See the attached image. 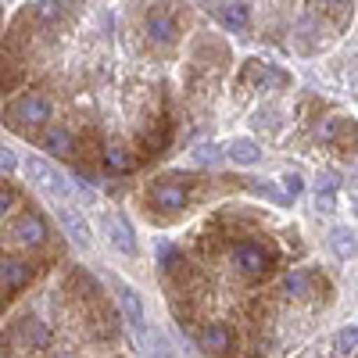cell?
Here are the masks:
<instances>
[{"instance_id": "cell-1", "label": "cell", "mask_w": 358, "mask_h": 358, "mask_svg": "<svg viewBox=\"0 0 358 358\" xmlns=\"http://www.w3.org/2000/svg\"><path fill=\"white\" fill-rule=\"evenodd\" d=\"M25 172H29V183H33V187H40L43 194H50V197H57V201H72V183H69V179L62 176V172H57L50 162H43V158H29L25 162Z\"/></svg>"}, {"instance_id": "cell-2", "label": "cell", "mask_w": 358, "mask_h": 358, "mask_svg": "<svg viewBox=\"0 0 358 358\" xmlns=\"http://www.w3.org/2000/svg\"><path fill=\"white\" fill-rule=\"evenodd\" d=\"M11 341H22V348H25V351L40 355V351H47V348H50V330H47V322H43V319L25 315V319H18V322H15Z\"/></svg>"}, {"instance_id": "cell-3", "label": "cell", "mask_w": 358, "mask_h": 358, "mask_svg": "<svg viewBox=\"0 0 358 358\" xmlns=\"http://www.w3.org/2000/svg\"><path fill=\"white\" fill-rule=\"evenodd\" d=\"M50 118V101L47 97H40V94H25L22 101H15L11 104V122L15 126H43Z\"/></svg>"}, {"instance_id": "cell-4", "label": "cell", "mask_w": 358, "mask_h": 358, "mask_svg": "<svg viewBox=\"0 0 358 358\" xmlns=\"http://www.w3.org/2000/svg\"><path fill=\"white\" fill-rule=\"evenodd\" d=\"M151 204L158 208V212H179V208L187 204V187L179 183L176 176H165L151 187Z\"/></svg>"}, {"instance_id": "cell-5", "label": "cell", "mask_w": 358, "mask_h": 358, "mask_svg": "<svg viewBox=\"0 0 358 358\" xmlns=\"http://www.w3.org/2000/svg\"><path fill=\"white\" fill-rule=\"evenodd\" d=\"M233 265L241 268L244 276H262L268 268V251L258 244H236L233 248Z\"/></svg>"}, {"instance_id": "cell-6", "label": "cell", "mask_w": 358, "mask_h": 358, "mask_svg": "<svg viewBox=\"0 0 358 358\" xmlns=\"http://www.w3.org/2000/svg\"><path fill=\"white\" fill-rule=\"evenodd\" d=\"M104 229H108V241H111V248H115V251H122V255H136V236H133V226H129V219H126L122 212L108 215Z\"/></svg>"}, {"instance_id": "cell-7", "label": "cell", "mask_w": 358, "mask_h": 358, "mask_svg": "<svg viewBox=\"0 0 358 358\" xmlns=\"http://www.w3.org/2000/svg\"><path fill=\"white\" fill-rule=\"evenodd\" d=\"M29 280H33V265L22 262V258H4L0 262V290H22L29 287Z\"/></svg>"}, {"instance_id": "cell-8", "label": "cell", "mask_w": 358, "mask_h": 358, "mask_svg": "<svg viewBox=\"0 0 358 358\" xmlns=\"http://www.w3.org/2000/svg\"><path fill=\"white\" fill-rule=\"evenodd\" d=\"M11 236H15L18 244H25V248H40V244H47V222L40 215H22L15 222Z\"/></svg>"}, {"instance_id": "cell-9", "label": "cell", "mask_w": 358, "mask_h": 358, "mask_svg": "<svg viewBox=\"0 0 358 358\" xmlns=\"http://www.w3.org/2000/svg\"><path fill=\"white\" fill-rule=\"evenodd\" d=\"M57 215H62V226L72 236V244L76 248H90V226H86V219L76 212V208L72 204H62V208H57Z\"/></svg>"}, {"instance_id": "cell-10", "label": "cell", "mask_w": 358, "mask_h": 358, "mask_svg": "<svg viewBox=\"0 0 358 358\" xmlns=\"http://www.w3.org/2000/svg\"><path fill=\"white\" fill-rule=\"evenodd\" d=\"M201 348L212 351V355H226L233 348V334L226 330L222 322H212V326H204V330H201Z\"/></svg>"}, {"instance_id": "cell-11", "label": "cell", "mask_w": 358, "mask_h": 358, "mask_svg": "<svg viewBox=\"0 0 358 358\" xmlns=\"http://www.w3.org/2000/svg\"><path fill=\"white\" fill-rule=\"evenodd\" d=\"M212 15L226 25V29H248V22H251V8L248 4H212Z\"/></svg>"}, {"instance_id": "cell-12", "label": "cell", "mask_w": 358, "mask_h": 358, "mask_svg": "<svg viewBox=\"0 0 358 358\" xmlns=\"http://www.w3.org/2000/svg\"><path fill=\"white\" fill-rule=\"evenodd\" d=\"M43 147H47L50 155L65 158V155H72V151H76V136H72L65 126H50V129H47V136H43Z\"/></svg>"}, {"instance_id": "cell-13", "label": "cell", "mask_w": 358, "mask_h": 358, "mask_svg": "<svg viewBox=\"0 0 358 358\" xmlns=\"http://www.w3.org/2000/svg\"><path fill=\"white\" fill-rule=\"evenodd\" d=\"M118 301H122V312H126V319L136 326V330H143V301H140V294L133 290V287H118Z\"/></svg>"}, {"instance_id": "cell-14", "label": "cell", "mask_w": 358, "mask_h": 358, "mask_svg": "<svg viewBox=\"0 0 358 358\" xmlns=\"http://www.w3.org/2000/svg\"><path fill=\"white\" fill-rule=\"evenodd\" d=\"M226 155H229V162H236V165H258V158H262L258 143H255V140H248V136L233 140Z\"/></svg>"}, {"instance_id": "cell-15", "label": "cell", "mask_w": 358, "mask_h": 358, "mask_svg": "<svg viewBox=\"0 0 358 358\" xmlns=\"http://www.w3.org/2000/svg\"><path fill=\"white\" fill-rule=\"evenodd\" d=\"M147 33H151L155 43H172L176 40V22L169 15H151L147 18Z\"/></svg>"}, {"instance_id": "cell-16", "label": "cell", "mask_w": 358, "mask_h": 358, "mask_svg": "<svg viewBox=\"0 0 358 358\" xmlns=\"http://www.w3.org/2000/svg\"><path fill=\"white\" fill-rule=\"evenodd\" d=\"M330 248L337 251V258L351 262V258H355V229H348V226H337V229L330 233Z\"/></svg>"}, {"instance_id": "cell-17", "label": "cell", "mask_w": 358, "mask_h": 358, "mask_svg": "<svg viewBox=\"0 0 358 358\" xmlns=\"http://www.w3.org/2000/svg\"><path fill=\"white\" fill-rule=\"evenodd\" d=\"M104 162H108L111 172H133V165H136L126 147H108V151H104Z\"/></svg>"}, {"instance_id": "cell-18", "label": "cell", "mask_w": 358, "mask_h": 358, "mask_svg": "<svg viewBox=\"0 0 358 358\" xmlns=\"http://www.w3.org/2000/svg\"><path fill=\"white\" fill-rule=\"evenodd\" d=\"M334 348H337V355H355V348H358V326H355V322L344 326V330L337 334Z\"/></svg>"}, {"instance_id": "cell-19", "label": "cell", "mask_w": 358, "mask_h": 358, "mask_svg": "<svg viewBox=\"0 0 358 358\" xmlns=\"http://www.w3.org/2000/svg\"><path fill=\"white\" fill-rule=\"evenodd\" d=\"M251 76H255L258 83H273V86H283V83H287V76H283V72L268 69V65L262 69V62H251Z\"/></svg>"}, {"instance_id": "cell-20", "label": "cell", "mask_w": 358, "mask_h": 358, "mask_svg": "<svg viewBox=\"0 0 358 358\" xmlns=\"http://www.w3.org/2000/svg\"><path fill=\"white\" fill-rule=\"evenodd\" d=\"M301 190H305V179L297 176V172H287V176H283V194H280V197H283V201H294Z\"/></svg>"}, {"instance_id": "cell-21", "label": "cell", "mask_w": 358, "mask_h": 358, "mask_svg": "<svg viewBox=\"0 0 358 358\" xmlns=\"http://www.w3.org/2000/svg\"><path fill=\"white\" fill-rule=\"evenodd\" d=\"M341 187V176L334 172V169H326L322 176H319V194H334Z\"/></svg>"}, {"instance_id": "cell-22", "label": "cell", "mask_w": 358, "mask_h": 358, "mask_svg": "<svg viewBox=\"0 0 358 358\" xmlns=\"http://www.w3.org/2000/svg\"><path fill=\"white\" fill-rule=\"evenodd\" d=\"M287 290L290 294H308V276L305 273H290L287 276Z\"/></svg>"}, {"instance_id": "cell-23", "label": "cell", "mask_w": 358, "mask_h": 358, "mask_svg": "<svg viewBox=\"0 0 358 358\" xmlns=\"http://www.w3.org/2000/svg\"><path fill=\"white\" fill-rule=\"evenodd\" d=\"M33 8H36L40 18H54V15H62L65 4H57V0H43V4H33Z\"/></svg>"}, {"instance_id": "cell-24", "label": "cell", "mask_w": 358, "mask_h": 358, "mask_svg": "<svg viewBox=\"0 0 358 358\" xmlns=\"http://www.w3.org/2000/svg\"><path fill=\"white\" fill-rule=\"evenodd\" d=\"M15 165H18L15 151H11V147H0V172H11Z\"/></svg>"}, {"instance_id": "cell-25", "label": "cell", "mask_w": 358, "mask_h": 358, "mask_svg": "<svg viewBox=\"0 0 358 358\" xmlns=\"http://www.w3.org/2000/svg\"><path fill=\"white\" fill-rule=\"evenodd\" d=\"M215 158H219V155H215L212 143H201V147H197V162H208V165H212Z\"/></svg>"}, {"instance_id": "cell-26", "label": "cell", "mask_w": 358, "mask_h": 358, "mask_svg": "<svg viewBox=\"0 0 358 358\" xmlns=\"http://www.w3.org/2000/svg\"><path fill=\"white\" fill-rule=\"evenodd\" d=\"M11 204H15V194H11L8 187H0V215H8Z\"/></svg>"}, {"instance_id": "cell-27", "label": "cell", "mask_w": 358, "mask_h": 358, "mask_svg": "<svg viewBox=\"0 0 358 358\" xmlns=\"http://www.w3.org/2000/svg\"><path fill=\"white\" fill-rule=\"evenodd\" d=\"M315 208L319 212H334V194H315Z\"/></svg>"}, {"instance_id": "cell-28", "label": "cell", "mask_w": 358, "mask_h": 358, "mask_svg": "<svg viewBox=\"0 0 358 358\" xmlns=\"http://www.w3.org/2000/svg\"><path fill=\"white\" fill-rule=\"evenodd\" d=\"M176 258H179V251L165 244V248H162V265H165V268H172V262H176Z\"/></svg>"}, {"instance_id": "cell-29", "label": "cell", "mask_w": 358, "mask_h": 358, "mask_svg": "<svg viewBox=\"0 0 358 358\" xmlns=\"http://www.w3.org/2000/svg\"><path fill=\"white\" fill-rule=\"evenodd\" d=\"M337 129H341V118H334V122L322 129V136H326V140H334V136H337Z\"/></svg>"}, {"instance_id": "cell-30", "label": "cell", "mask_w": 358, "mask_h": 358, "mask_svg": "<svg viewBox=\"0 0 358 358\" xmlns=\"http://www.w3.org/2000/svg\"><path fill=\"white\" fill-rule=\"evenodd\" d=\"M155 358H172V351H169V348L158 341V351H155Z\"/></svg>"}]
</instances>
